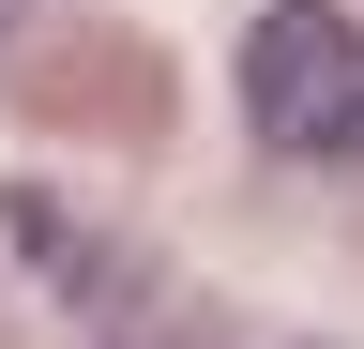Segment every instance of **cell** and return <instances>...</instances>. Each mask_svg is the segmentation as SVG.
Segmentation results:
<instances>
[{"instance_id": "obj_1", "label": "cell", "mask_w": 364, "mask_h": 349, "mask_svg": "<svg viewBox=\"0 0 364 349\" xmlns=\"http://www.w3.org/2000/svg\"><path fill=\"white\" fill-rule=\"evenodd\" d=\"M243 122L273 152H304V167L364 152V31L334 16V0H273V16L243 31Z\"/></svg>"}]
</instances>
